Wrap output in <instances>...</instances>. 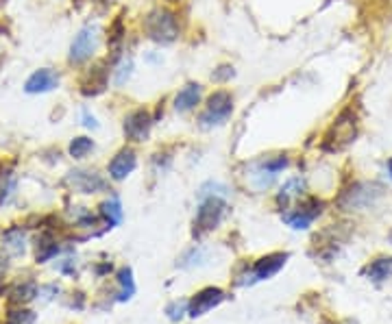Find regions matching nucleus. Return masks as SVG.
Returning a JSON list of instances; mask_svg holds the SVG:
<instances>
[{"instance_id":"f257e3e1","label":"nucleus","mask_w":392,"mask_h":324,"mask_svg":"<svg viewBox=\"0 0 392 324\" xmlns=\"http://www.w3.org/2000/svg\"><path fill=\"white\" fill-rule=\"evenodd\" d=\"M144 33L155 44H172L179 38V20H176L174 11L157 7L144 18Z\"/></svg>"},{"instance_id":"f03ea898","label":"nucleus","mask_w":392,"mask_h":324,"mask_svg":"<svg viewBox=\"0 0 392 324\" xmlns=\"http://www.w3.org/2000/svg\"><path fill=\"white\" fill-rule=\"evenodd\" d=\"M227 213V200L221 198V196H207V198H201V205L196 209V215H194V235L201 237L213 229H218V225L223 222Z\"/></svg>"},{"instance_id":"7ed1b4c3","label":"nucleus","mask_w":392,"mask_h":324,"mask_svg":"<svg viewBox=\"0 0 392 324\" xmlns=\"http://www.w3.org/2000/svg\"><path fill=\"white\" fill-rule=\"evenodd\" d=\"M231 114H233V96L225 90H218L207 98L205 109H203L198 122L205 129L223 126L231 118Z\"/></svg>"},{"instance_id":"20e7f679","label":"nucleus","mask_w":392,"mask_h":324,"mask_svg":"<svg viewBox=\"0 0 392 324\" xmlns=\"http://www.w3.org/2000/svg\"><path fill=\"white\" fill-rule=\"evenodd\" d=\"M355 133H358V118L351 109H344L332 124L329 133L325 135V151H342L349 146L351 141H355Z\"/></svg>"},{"instance_id":"39448f33","label":"nucleus","mask_w":392,"mask_h":324,"mask_svg":"<svg viewBox=\"0 0 392 324\" xmlns=\"http://www.w3.org/2000/svg\"><path fill=\"white\" fill-rule=\"evenodd\" d=\"M290 259V253H272V255H266L262 259H258L251 268V272H246L242 276H238V285L240 287H246V285H255L260 281H268L270 276H275L286 261Z\"/></svg>"},{"instance_id":"423d86ee","label":"nucleus","mask_w":392,"mask_h":324,"mask_svg":"<svg viewBox=\"0 0 392 324\" xmlns=\"http://www.w3.org/2000/svg\"><path fill=\"white\" fill-rule=\"evenodd\" d=\"M379 196H381L379 185H375V183H355L346 192H342V196L338 198V205L344 211H360V209H366V207L375 205V200Z\"/></svg>"},{"instance_id":"0eeeda50","label":"nucleus","mask_w":392,"mask_h":324,"mask_svg":"<svg viewBox=\"0 0 392 324\" xmlns=\"http://www.w3.org/2000/svg\"><path fill=\"white\" fill-rule=\"evenodd\" d=\"M288 157L286 155H275V157H264L262 161H258L251 170V183L255 190H268L272 188V183L277 181V176L281 170L288 168Z\"/></svg>"},{"instance_id":"6e6552de","label":"nucleus","mask_w":392,"mask_h":324,"mask_svg":"<svg viewBox=\"0 0 392 324\" xmlns=\"http://www.w3.org/2000/svg\"><path fill=\"white\" fill-rule=\"evenodd\" d=\"M323 207H325V202L323 200H318V198H305L297 209H286L281 213V218H283V222H286L290 229H295V231H305V229H309L312 227V222L318 218L320 213H323Z\"/></svg>"},{"instance_id":"1a4fd4ad","label":"nucleus","mask_w":392,"mask_h":324,"mask_svg":"<svg viewBox=\"0 0 392 324\" xmlns=\"http://www.w3.org/2000/svg\"><path fill=\"white\" fill-rule=\"evenodd\" d=\"M96 46H98V26L94 24H88L83 26L73 40V46H70V57L68 61L75 63V65H81L85 61L92 59V55L96 53Z\"/></svg>"},{"instance_id":"9d476101","label":"nucleus","mask_w":392,"mask_h":324,"mask_svg":"<svg viewBox=\"0 0 392 324\" xmlns=\"http://www.w3.org/2000/svg\"><path fill=\"white\" fill-rule=\"evenodd\" d=\"M153 124H155V120H153L151 112L144 109V107H139V109H133L131 114H127L122 129H125L127 139L144 141V139H149V135L153 131Z\"/></svg>"},{"instance_id":"9b49d317","label":"nucleus","mask_w":392,"mask_h":324,"mask_svg":"<svg viewBox=\"0 0 392 324\" xmlns=\"http://www.w3.org/2000/svg\"><path fill=\"white\" fill-rule=\"evenodd\" d=\"M225 301H227V294L221 290V287H205V290H201L198 294H194L190 298L188 315L190 318H201V315L209 313L211 309H216Z\"/></svg>"},{"instance_id":"f8f14e48","label":"nucleus","mask_w":392,"mask_h":324,"mask_svg":"<svg viewBox=\"0 0 392 324\" xmlns=\"http://www.w3.org/2000/svg\"><path fill=\"white\" fill-rule=\"evenodd\" d=\"M65 181L75 192H81V194H96L107 190V181L96 170H73Z\"/></svg>"},{"instance_id":"ddd939ff","label":"nucleus","mask_w":392,"mask_h":324,"mask_svg":"<svg viewBox=\"0 0 392 324\" xmlns=\"http://www.w3.org/2000/svg\"><path fill=\"white\" fill-rule=\"evenodd\" d=\"M59 85V75L51 68H42V70H35L33 75L26 79L24 83V92L26 94H46L53 92Z\"/></svg>"},{"instance_id":"4468645a","label":"nucleus","mask_w":392,"mask_h":324,"mask_svg":"<svg viewBox=\"0 0 392 324\" xmlns=\"http://www.w3.org/2000/svg\"><path fill=\"white\" fill-rule=\"evenodd\" d=\"M137 166V155L131 148H122L116 153V157L110 161V178L112 181H125V178L135 170Z\"/></svg>"},{"instance_id":"2eb2a0df","label":"nucleus","mask_w":392,"mask_h":324,"mask_svg":"<svg viewBox=\"0 0 392 324\" xmlns=\"http://www.w3.org/2000/svg\"><path fill=\"white\" fill-rule=\"evenodd\" d=\"M107 83H110V70H107L102 63H98L88 72L85 79L81 81V92L85 96H98L107 90Z\"/></svg>"},{"instance_id":"dca6fc26","label":"nucleus","mask_w":392,"mask_h":324,"mask_svg":"<svg viewBox=\"0 0 392 324\" xmlns=\"http://www.w3.org/2000/svg\"><path fill=\"white\" fill-rule=\"evenodd\" d=\"M203 87L198 83H188L179 90V94L174 96V112L176 114H188L196 109V104H201Z\"/></svg>"},{"instance_id":"f3484780","label":"nucleus","mask_w":392,"mask_h":324,"mask_svg":"<svg viewBox=\"0 0 392 324\" xmlns=\"http://www.w3.org/2000/svg\"><path fill=\"white\" fill-rule=\"evenodd\" d=\"M303 194H305V181L301 176H295V178H288V181L281 185V190L277 194V202L281 209H288V205L295 198H301Z\"/></svg>"},{"instance_id":"a211bd4d","label":"nucleus","mask_w":392,"mask_h":324,"mask_svg":"<svg viewBox=\"0 0 392 324\" xmlns=\"http://www.w3.org/2000/svg\"><path fill=\"white\" fill-rule=\"evenodd\" d=\"M3 250H7L11 257L24 255V250H26V235H24V231L20 227H14V229L5 231V235H3Z\"/></svg>"},{"instance_id":"6ab92c4d","label":"nucleus","mask_w":392,"mask_h":324,"mask_svg":"<svg viewBox=\"0 0 392 324\" xmlns=\"http://www.w3.org/2000/svg\"><path fill=\"white\" fill-rule=\"evenodd\" d=\"M100 218L110 227H118L122 222V202L118 196H110L100 202Z\"/></svg>"},{"instance_id":"aec40b11","label":"nucleus","mask_w":392,"mask_h":324,"mask_svg":"<svg viewBox=\"0 0 392 324\" xmlns=\"http://www.w3.org/2000/svg\"><path fill=\"white\" fill-rule=\"evenodd\" d=\"M364 276H369L375 283H381V281L392 279V257H379V259L371 261L364 268Z\"/></svg>"},{"instance_id":"412c9836","label":"nucleus","mask_w":392,"mask_h":324,"mask_svg":"<svg viewBox=\"0 0 392 324\" xmlns=\"http://www.w3.org/2000/svg\"><path fill=\"white\" fill-rule=\"evenodd\" d=\"M38 283L35 281H24V283H18L14 290L9 292V301L14 303V305H26V303H31L35 296H38Z\"/></svg>"},{"instance_id":"4be33fe9","label":"nucleus","mask_w":392,"mask_h":324,"mask_svg":"<svg viewBox=\"0 0 392 324\" xmlns=\"http://www.w3.org/2000/svg\"><path fill=\"white\" fill-rule=\"evenodd\" d=\"M116 281H118V287H120L118 294H116V301H118V303L129 301V298L135 294V279H133V270H131V268H122V270L118 272Z\"/></svg>"},{"instance_id":"5701e85b","label":"nucleus","mask_w":392,"mask_h":324,"mask_svg":"<svg viewBox=\"0 0 392 324\" xmlns=\"http://www.w3.org/2000/svg\"><path fill=\"white\" fill-rule=\"evenodd\" d=\"M94 151V139L90 137H75L73 141H70V157H75V159H85L90 153Z\"/></svg>"},{"instance_id":"b1692460","label":"nucleus","mask_w":392,"mask_h":324,"mask_svg":"<svg viewBox=\"0 0 392 324\" xmlns=\"http://www.w3.org/2000/svg\"><path fill=\"white\" fill-rule=\"evenodd\" d=\"M131 77H133V59L131 57H122L120 63L114 68V83H116V87L127 85Z\"/></svg>"},{"instance_id":"393cba45","label":"nucleus","mask_w":392,"mask_h":324,"mask_svg":"<svg viewBox=\"0 0 392 324\" xmlns=\"http://www.w3.org/2000/svg\"><path fill=\"white\" fill-rule=\"evenodd\" d=\"M16 192V176L14 172H0V207H3Z\"/></svg>"},{"instance_id":"a878e982","label":"nucleus","mask_w":392,"mask_h":324,"mask_svg":"<svg viewBox=\"0 0 392 324\" xmlns=\"http://www.w3.org/2000/svg\"><path fill=\"white\" fill-rule=\"evenodd\" d=\"M59 246H57V242L55 239H51V237H42L40 242H38V261L40 264H44V261H48V259H53L55 255H59Z\"/></svg>"},{"instance_id":"bb28decb","label":"nucleus","mask_w":392,"mask_h":324,"mask_svg":"<svg viewBox=\"0 0 392 324\" xmlns=\"http://www.w3.org/2000/svg\"><path fill=\"white\" fill-rule=\"evenodd\" d=\"M188 307H190V301H186V298L170 303V305L166 307V315H168V320H172V322L184 320V318H186V313H188Z\"/></svg>"},{"instance_id":"cd10ccee","label":"nucleus","mask_w":392,"mask_h":324,"mask_svg":"<svg viewBox=\"0 0 392 324\" xmlns=\"http://www.w3.org/2000/svg\"><path fill=\"white\" fill-rule=\"evenodd\" d=\"M207 196H221V198H227L229 196V190H227V185H223V183H205L201 190H198V200L201 198H207Z\"/></svg>"},{"instance_id":"c85d7f7f","label":"nucleus","mask_w":392,"mask_h":324,"mask_svg":"<svg viewBox=\"0 0 392 324\" xmlns=\"http://www.w3.org/2000/svg\"><path fill=\"white\" fill-rule=\"evenodd\" d=\"M35 322H38V315L28 309H16L9 313V320H7V324H35Z\"/></svg>"},{"instance_id":"c756f323","label":"nucleus","mask_w":392,"mask_h":324,"mask_svg":"<svg viewBox=\"0 0 392 324\" xmlns=\"http://www.w3.org/2000/svg\"><path fill=\"white\" fill-rule=\"evenodd\" d=\"M205 259V250L203 248H192L188 250V253L184 255L181 259V268H194V266H201Z\"/></svg>"},{"instance_id":"7c9ffc66","label":"nucleus","mask_w":392,"mask_h":324,"mask_svg":"<svg viewBox=\"0 0 392 324\" xmlns=\"http://www.w3.org/2000/svg\"><path fill=\"white\" fill-rule=\"evenodd\" d=\"M122 40H125V28H122V20H116V22H114V26L110 28V46L118 48Z\"/></svg>"},{"instance_id":"2f4dec72","label":"nucleus","mask_w":392,"mask_h":324,"mask_svg":"<svg viewBox=\"0 0 392 324\" xmlns=\"http://www.w3.org/2000/svg\"><path fill=\"white\" fill-rule=\"evenodd\" d=\"M233 77H235L233 65H221L218 70H213V75H211V79L216 81V83H225V81H229Z\"/></svg>"},{"instance_id":"473e14b6","label":"nucleus","mask_w":392,"mask_h":324,"mask_svg":"<svg viewBox=\"0 0 392 324\" xmlns=\"http://www.w3.org/2000/svg\"><path fill=\"white\" fill-rule=\"evenodd\" d=\"M83 124H85L88 129H98V122H96L94 116H90V112H83Z\"/></svg>"},{"instance_id":"72a5a7b5","label":"nucleus","mask_w":392,"mask_h":324,"mask_svg":"<svg viewBox=\"0 0 392 324\" xmlns=\"http://www.w3.org/2000/svg\"><path fill=\"white\" fill-rule=\"evenodd\" d=\"M388 172H390V176H392V157L388 159Z\"/></svg>"}]
</instances>
